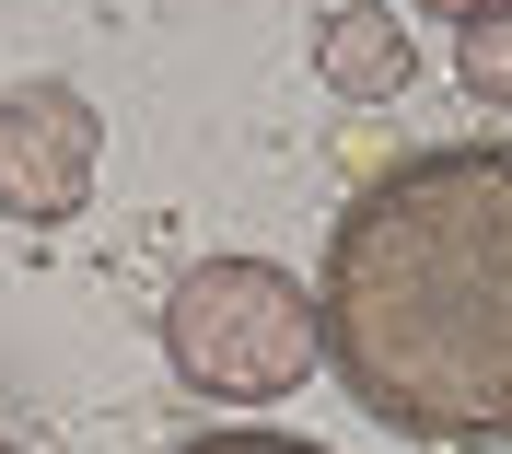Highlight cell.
<instances>
[{
	"mask_svg": "<svg viewBox=\"0 0 512 454\" xmlns=\"http://www.w3.org/2000/svg\"><path fill=\"white\" fill-rule=\"evenodd\" d=\"M0 454H12V443H0Z\"/></svg>",
	"mask_w": 512,
	"mask_h": 454,
	"instance_id": "obj_8",
	"label": "cell"
},
{
	"mask_svg": "<svg viewBox=\"0 0 512 454\" xmlns=\"http://www.w3.org/2000/svg\"><path fill=\"white\" fill-rule=\"evenodd\" d=\"M105 163V117L70 82H12L0 94V210L12 222H82Z\"/></svg>",
	"mask_w": 512,
	"mask_h": 454,
	"instance_id": "obj_3",
	"label": "cell"
},
{
	"mask_svg": "<svg viewBox=\"0 0 512 454\" xmlns=\"http://www.w3.org/2000/svg\"><path fill=\"white\" fill-rule=\"evenodd\" d=\"M315 315L384 431L512 443V140L384 163L326 233Z\"/></svg>",
	"mask_w": 512,
	"mask_h": 454,
	"instance_id": "obj_1",
	"label": "cell"
},
{
	"mask_svg": "<svg viewBox=\"0 0 512 454\" xmlns=\"http://www.w3.org/2000/svg\"><path fill=\"white\" fill-rule=\"evenodd\" d=\"M315 70H326V94H350V105H396L408 70H419V47H408V24H396L384 0H350V12H326Z\"/></svg>",
	"mask_w": 512,
	"mask_h": 454,
	"instance_id": "obj_4",
	"label": "cell"
},
{
	"mask_svg": "<svg viewBox=\"0 0 512 454\" xmlns=\"http://www.w3.org/2000/svg\"><path fill=\"white\" fill-rule=\"evenodd\" d=\"M431 12H454V24H466V12H489V0H431Z\"/></svg>",
	"mask_w": 512,
	"mask_h": 454,
	"instance_id": "obj_7",
	"label": "cell"
},
{
	"mask_svg": "<svg viewBox=\"0 0 512 454\" xmlns=\"http://www.w3.org/2000/svg\"><path fill=\"white\" fill-rule=\"evenodd\" d=\"M163 361L222 408H268L326 361V315L315 292L268 257H198L163 292Z\"/></svg>",
	"mask_w": 512,
	"mask_h": 454,
	"instance_id": "obj_2",
	"label": "cell"
},
{
	"mask_svg": "<svg viewBox=\"0 0 512 454\" xmlns=\"http://www.w3.org/2000/svg\"><path fill=\"white\" fill-rule=\"evenodd\" d=\"M175 454H326V443H303V431H198Z\"/></svg>",
	"mask_w": 512,
	"mask_h": 454,
	"instance_id": "obj_6",
	"label": "cell"
},
{
	"mask_svg": "<svg viewBox=\"0 0 512 454\" xmlns=\"http://www.w3.org/2000/svg\"><path fill=\"white\" fill-rule=\"evenodd\" d=\"M454 82H466L478 105H501V117H512V0L466 12V35H454Z\"/></svg>",
	"mask_w": 512,
	"mask_h": 454,
	"instance_id": "obj_5",
	"label": "cell"
}]
</instances>
